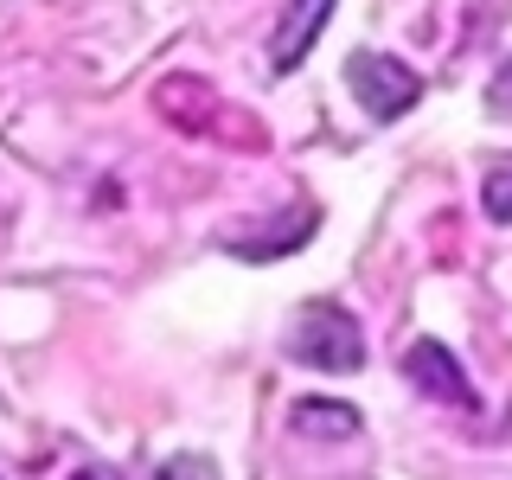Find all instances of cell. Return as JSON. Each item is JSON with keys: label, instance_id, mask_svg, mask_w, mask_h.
<instances>
[{"label": "cell", "instance_id": "cell-5", "mask_svg": "<svg viewBox=\"0 0 512 480\" xmlns=\"http://www.w3.org/2000/svg\"><path fill=\"white\" fill-rule=\"evenodd\" d=\"M295 429H301V436L352 442V436H359V410H346V404H295Z\"/></svg>", "mask_w": 512, "mask_h": 480}, {"label": "cell", "instance_id": "cell-6", "mask_svg": "<svg viewBox=\"0 0 512 480\" xmlns=\"http://www.w3.org/2000/svg\"><path fill=\"white\" fill-rule=\"evenodd\" d=\"M480 205H487V218L512 224V154H506V160H493V167H487V186H480Z\"/></svg>", "mask_w": 512, "mask_h": 480}, {"label": "cell", "instance_id": "cell-7", "mask_svg": "<svg viewBox=\"0 0 512 480\" xmlns=\"http://www.w3.org/2000/svg\"><path fill=\"white\" fill-rule=\"evenodd\" d=\"M160 480H218V461H205V455H173L167 468H160Z\"/></svg>", "mask_w": 512, "mask_h": 480}, {"label": "cell", "instance_id": "cell-8", "mask_svg": "<svg viewBox=\"0 0 512 480\" xmlns=\"http://www.w3.org/2000/svg\"><path fill=\"white\" fill-rule=\"evenodd\" d=\"M487 109L493 116H512V64H500V77H493V90H487Z\"/></svg>", "mask_w": 512, "mask_h": 480}, {"label": "cell", "instance_id": "cell-9", "mask_svg": "<svg viewBox=\"0 0 512 480\" xmlns=\"http://www.w3.org/2000/svg\"><path fill=\"white\" fill-rule=\"evenodd\" d=\"M77 480H122V474H109V468H84Z\"/></svg>", "mask_w": 512, "mask_h": 480}, {"label": "cell", "instance_id": "cell-4", "mask_svg": "<svg viewBox=\"0 0 512 480\" xmlns=\"http://www.w3.org/2000/svg\"><path fill=\"white\" fill-rule=\"evenodd\" d=\"M327 13H333V0H288V13L276 26V45H269V64H276V71H295V64L308 58L314 32L327 26Z\"/></svg>", "mask_w": 512, "mask_h": 480}, {"label": "cell", "instance_id": "cell-2", "mask_svg": "<svg viewBox=\"0 0 512 480\" xmlns=\"http://www.w3.org/2000/svg\"><path fill=\"white\" fill-rule=\"evenodd\" d=\"M346 77H352V96H359V103L372 109L378 122L404 116L416 96H423V77H416L404 58H384V52H352Z\"/></svg>", "mask_w": 512, "mask_h": 480}, {"label": "cell", "instance_id": "cell-3", "mask_svg": "<svg viewBox=\"0 0 512 480\" xmlns=\"http://www.w3.org/2000/svg\"><path fill=\"white\" fill-rule=\"evenodd\" d=\"M404 378H410L423 397H436V404H455V410L474 404L468 372H461V359H455L442 340H416V346L404 352Z\"/></svg>", "mask_w": 512, "mask_h": 480}, {"label": "cell", "instance_id": "cell-1", "mask_svg": "<svg viewBox=\"0 0 512 480\" xmlns=\"http://www.w3.org/2000/svg\"><path fill=\"white\" fill-rule=\"evenodd\" d=\"M288 352L301 365H320V372H359L365 365V333L340 301H308L288 327Z\"/></svg>", "mask_w": 512, "mask_h": 480}]
</instances>
